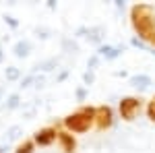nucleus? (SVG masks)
I'll return each instance as SVG.
<instances>
[{"instance_id": "obj_1", "label": "nucleus", "mask_w": 155, "mask_h": 153, "mask_svg": "<svg viewBox=\"0 0 155 153\" xmlns=\"http://www.w3.org/2000/svg\"><path fill=\"white\" fill-rule=\"evenodd\" d=\"M130 25L134 29V33L139 35V39H145L149 33L155 31V6L151 4H132L130 6Z\"/></svg>"}, {"instance_id": "obj_2", "label": "nucleus", "mask_w": 155, "mask_h": 153, "mask_svg": "<svg viewBox=\"0 0 155 153\" xmlns=\"http://www.w3.org/2000/svg\"><path fill=\"white\" fill-rule=\"evenodd\" d=\"M66 132L71 135H85L93 128L95 124V108L93 106H81L77 112H71L66 114L64 120H62Z\"/></svg>"}, {"instance_id": "obj_3", "label": "nucleus", "mask_w": 155, "mask_h": 153, "mask_svg": "<svg viewBox=\"0 0 155 153\" xmlns=\"http://www.w3.org/2000/svg\"><path fill=\"white\" fill-rule=\"evenodd\" d=\"M141 108H143V99H141V97H137V95H126V97L120 99V104H118L120 118H122L124 122H132L134 118L139 116Z\"/></svg>"}, {"instance_id": "obj_4", "label": "nucleus", "mask_w": 155, "mask_h": 153, "mask_svg": "<svg viewBox=\"0 0 155 153\" xmlns=\"http://www.w3.org/2000/svg\"><path fill=\"white\" fill-rule=\"evenodd\" d=\"M114 126V110L107 104H101V106L95 108V128L97 130H110Z\"/></svg>"}, {"instance_id": "obj_5", "label": "nucleus", "mask_w": 155, "mask_h": 153, "mask_svg": "<svg viewBox=\"0 0 155 153\" xmlns=\"http://www.w3.org/2000/svg\"><path fill=\"white\" fill-rule=\"evenodd\" d=\"M56 139H58V128L56 126H44V128L33 132L31 141L35 143V147H50L56 143Z\"/></svg>"}, {"instance_id": "obj_6", "label": "nucleus", "mask_w": 155, "mask_h": 153, "mask_svg": "<svg viewBox=\"0 0 155 153\" xmlns=\"http://www.w3.org/2000/svg\"><path fill=\"white\" fill-rule=\"evenodd\" d=\"M56 143L60 145L62 153H74L77 151V139H74V135L66 132V130H58V139H56Z\"/></svg>"}, {"instance_id": "obj_7", "label": "nucleus", "mask_w": 155, "mask_h": 153, "mask_svg": "<svg viewBox=\"0 0 155 153\" xmlns=\"http://www.w3.org/2000/svg\"><path fill=\"white\" fill-rule=\"evenodd\" d=\"M87 39L89 44H95L97 48L104 46V39H106V27L104 25H93V27H87Z\"/></svg>"}, {"instance_id": "obj_8", "label": "nucleus", "mask_w": 155, "mask_h": 153, "mask_svg": "<svg viewBox=\"0 0 155 153\" xmlns=\"http://www.w3.org/2000/svg\"><path fill=\"white\" fill-rule=\"evenodd\" d=\"M99 58H106V60H116L118 56H122L124 54V46H107V44H104V46L97 48L95 52Z\"/></svg>"}, {"instance_id": "obj_9", "label": "nucleus", "mask_w": 155, "mask_h": 153, "mask_svg": "<svg viewBox=\"0 0 155 153\" xmlns=\"http://www.w3.org/2000/svg\"><path fill=\"white\" fill-rule=\"evenodd\" d=\"M31 42L29 39H19V42H15V46H12V56L15 58H27L29 54H31Z\"/></svg>"}, {"instance_id": "obj_10", "label": "nucleus", "mask_w": 155, "mask_h": 153, "mask_svg": "<svg viewBox=\"0 0 155 153\" xmlns=\"http://www.w3.org/2000/svg\"><path fill=\"white\" fill-rule=\"evenodd\" d=\"M58 64H60V58L58 56H52V58H46V60H41V62H37L35 66H33V71L31 72H50V71H56L58 68Z\"/></svg>"}, {"instance_id": "obj_11", "label": "nucleus", "mask_w": 155, "mask_h": 153, "mask_svg": "<svg viewBox=\"0 0 155 153\" xmlns=\"http://www.w3.org/2000/svg\"><path fill=\"white\" fill-rule=\"evenodd\" d=\"M128 83H130V87L141 89V91L149 89V87L153 85V81H151V77H149V75H132L130 79H128Z\"/></svg>"}, {"instance_id": "obj_12", "label": "nucleus", "mask_w": 155, "mask_h": 153, "mask_svg": "<svg viewBox=\"0 0 155 153\" xmlns=\"http://www.w3.org/2000/svg\"><path fill=\"white\" fill-rule=\"evenodd\" d=\"M21 137H23V126H21V124H12V126H8L6 132H4V145H8V143H12V141H19Z\"/></svg>"}, {"instance_id": "obj_13", "label": "nucleus", "mask_w": 155, "mask_h": 153, "mask_svg": "<svg viewBox=\"0 0 155 153\" xmlns=\"http://www.w3.org/2000/svg\"><path fill=\"white\" fill-rule=\"evenodd\" d=\"M17 108H21V95L19 93H11L6 99H4V104H2V110H17Z\"/></svg>"}, {"instance_id": "obj_14", "label": "nucleus", "mask_w": 155, "mask_h": 153, "mask_svg": "<svg viewBox=\"0 0 155 153\" xmlns=\"http://www.w3.org/2000/svg\"><path fill=\"white\" fill-rule=\"evenodd\" d=\"M4 79L8 83L19 81V79H21V68H19V66H6V68H4Z\"/></svg>"}, {"instance_id": "obj_15", "label": "nucleus", "mask_w": 155, "mask_h": 153, "mask_svg": "<svg viewBox=\"0 0 155 153\" xmlns=\"http://www.w3.org/2000/svg\"><path fill=\"white\" fill-rule=\"evenodd\" d=\"M33 151H35V143L31 139H25L23 143H19L15 147V153H33Z\"/></svg>"}, {"instance_id": "obj_16", "label": "nucleus", "mask_w": 155, "mask_h": 153, "mask_svg": "<svg viewBox=\"0 0 155 153\" xmlns=\"http://www.w3.org/2000/svg\"><path fill=\"white\" fill-rule=\"evenodd\" d=\"M62 50H64V52H79V46H77L74 39L64 37V39H62Z\"/></svg>"}, {"instance_id": "obj_17", "label": "nucleus", "mask_w": 155, "mask_h": 153, "mask_svg": "<svg viewBox=\"0 0 155 153\" xmlns=\"http://www.w3.org/2000/svg\"><path fill=\"white\" fill-rule=\"evenodd\" d=\"M33 33H35V37H39V39H48V37L52 35V29H50V27H44V25H39V27L33 29Z\"/></svg>"}, {"instance_id": "obj_18", "label": "nucleus", "mask_w": 155, "mask_h": 153, "mask_svg": "<svg viewBox=\"0 0 155 153\" xmlns=\"http://www.w3.org/2000/svg\"><path fill=\"white\" fill-rule=\"evenodd\" d=\"M33 83H35V72H29V75H25L23 79H21V85H19V87H21V89H27V87H31Z\"/></svg>"}, {"instance_id": "obj_19", "label": "nucleus", "mask_w": 155, "mask_h": 153, "mask_svg": "<svg viewBox=\"0 0 155 153\" xmlns=\"http://www.w3.org/2000/svg\"><path fill=\"white\" fill-rule=\"evenodd\" d=\"M145 112H147V118H149L151 122H155V99H153V97L147 101V108H145Z\"/></svg>"}, {"instance_id": "obj_20", "label": "nucleus", "mask_w": 155, "mask_h": 153, "mask_svg": "<svg viewBox=\"0 0 155 153\" xmlns=\"http://www.w3.org/2000/svg\"><path fill=\"white\" fill-rule=\"evenodd\" d=\"M83 83H85V87L93 85V83H95V72L93 71H85L83 72Z\"/></svg>"}, {"instance_id": "obj_21", "label": "nucleus", "mask_w": 155, "mask_h": 153, "mask_svg": "<svg viewBox=\"0 0 155 153\" xmlns=\"http://www.w3.org/2000/svg\"><path fill=\"white\" fill-rule=\"evenodd\" d=\"M97 64H99V56H97V54H93L91 58L87 60V68H89V71H95Z\"/></svg>"}, {"instance_id": "obj_22", "label": "nucleus", "mask_w": 155, "mask_h": 153, "mask_svg": "<svg viewBox=\"0 0 155 153\" xmlns=\"http://www.w3.org/2000/svg\"><path fill=\"white\" fill-rule=\"evenodd\" d=\"M4 23L8 25L11 29H17V27H19V21H17L12 15H4Z\"/></svg>"}, {"instance_id": "obj_23", "label": "nucleus", "mask_w": 155, "mask_h": 153, "mask_svg": "<svg viewBox=\"0 0 155 153\" xmlns=\"http://www.w3.org/2000/svg\"><path fill=\"white\" fill-rule=\"evenodd\" d=\"M74 95H77V99H79V101H85V97H87V87H79V89H77V91H74Z\"/></svg>"}, {"instance_id": "obj_24", "label": "nucleus", "mask_w": 155, "mask_h": 153, "mask_svg": "<svg viewBox=\"0 0 155 153\" xmlns=\"http://www.w3.org/2000/svg\"><path fill=\"white\" fill-rule=\"evenodd\" d=\"M141 42H145L149 48H153V50H155V31H153V33H149V35L145 37V39H141Z\"/></svg>"}, {"instance_id": "obj_25", "label": "nucleus", "mask_w": 155, "mask_h": 153, "mask_svg": "<svg viewBox=\"0 0 155 153\" xmlns=\"http://www.w3.org/2000/svg\"><path fill=\"white\" fill-rule=\"evenodd\" d=\"M44 85H46V77H44V75L37 77V75H35V83H33V87H35V89H41Z\"/></svg>"}, {"instance_id": "obj_26", "label": "nucleus", "mask_w": 155, "mask_h": 153, "mask_svg": "<svg viewBox=\"0 0 155 153\" xmlns=\"http://www.w3.org/2000/svg\"><path fill=\"white\" fill-rule=\"evenodd\" d=\"M83 35H87V27H85V25H83V27H79V29L74 31V35H72V37H83Z\"/></svg>"}, {"instance_id": "obj_27", "label": "nucleus", "mask_w": 155, "mask_h": 153, "mask_svg": "<svg viewBox=\"0 0 155 153\" xmlns=\"http://www.w3.org/2000/svg\"><path fill=\"white\" fill-rule=\"evenodd\" d=\"M66 77H68V71H62V72L58 75V77H56V83H62L64 79H66Z\"/></svg>"}, {"instance_id": "obj_28", "label": "nucleus", "mask_w": 155, "mask_h": 153, "mask_svg": "<svg viewBox=\"0 0 155 153\" xmlns=\"http://www.w3.org/2000/svg\"><path fill=\"white\" fill-rule=\"evenodd\" d=\"M46 6H48L50 11H56V8H58V2H56V0H48V4H46Z\"/></svg>"}, {"instance_id": "obj_29", "label": "nucleus", "mask_w": 155, "mask_h": 153, "mask_svg": "<svg viewBox=\"0 0 155 153\" xmlns=\"http://www.w3.org/2000/svg\"><path fill=\"white\" fill-rule=\"evenodd\" d=\"M4 62V46H2V42H0V64Z\"/></svg>"}, {"instance_id": "obj_30", "label": "nucleus", "mask_w": 155, "mask_h": 153, "mask_svg": "<svg viewBox=\"0 0 155 153\" xmlns=\"http://www.w3.org/2000/svg\"><path fill=\"white\" fill-rule=\"evenodd\" d=\"M6 147H8V145H4V143H2V145H0V153H6Z\"/></svg>"}, {"instance_id": "obj_31", "label": "nucleus", "mask_w": 155, "mask_h": 153, "mask_svg": "<svg viewBox=\"0 0 155 153\" xmlns=\"http://www.w3.org/2000/svg\"><path fill=\"white\" fill-rule=\"evenodd\" d=\"M2 95H4V85H0V101H2Z\"/></svg>"}, {"instance_id": "obj_32", "label": "nucleus", "mask_w": 155, "mask_h": 153, "mask_svg": "<svg viewBox=\"0 0 155 153\" xmlns=\"http://www.w3.org/2000/svg\"><path fill=\"white\" fill-rule=\"evenodd\" d=\"M153 99H155V95H153Z\"/></svg>"}]
</instances>
